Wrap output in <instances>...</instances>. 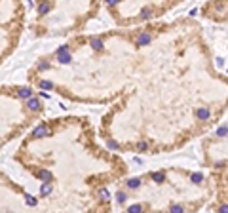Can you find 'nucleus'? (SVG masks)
<instances>
[{"instance_id": "9b49d317", "label": "nucleus", "mask_w": 228, "mask_h": 213, "mask_svg": "<svg viewBox=\"0 0 228 213\" xmlns=\"http://www.w3.org/2000/svg\"><path fill=\"white\" fill-rule=\"evenodd\" d=\"M143 211V205L141 204H133V205H129V209H127V213H141Z\"/></svg>"}, {"instance_id": "ddd939ff", "label": "nucleus", "mask_w": 228, "mask_h": 213, "mask_svg": "<svg viewBox=\"0 0 228 213\" xmlns=\"http://www.w3.org/2000/svg\"><path fill=\"white\" fill-rule=\"evenodd\" d=\"M38 177H40V179H44V181H48V179H52V173H50V171H46V170H42V171H38Z\"/></svg>"}, {"instance_id": "b1692460", "label": "nucleus", "mask_w": 228, "mask_h": 213, "mask_svg": "<svg viewBox=\"0 0 228 213\" xmlns=\"http://www.w3.org/2000/svg\"><path fill=\"white\" fill-rule=\"evenodd\" d=\"M116 198H118V202L122 204V202L126 200V194H124V192H118V194H116Z\"/></svg>"}, {"instance_id": "6e6552de", "label": "nucleus", "mask_w": 228, "mask_h": 213, "mask_svg": "<svg viewBox=\"0 0 228 213\" xmlns=\"http://www.w3.org/2000/svg\"><path fill=\"white\" fill-rule=\"evenodd\" d=\"M31 93H32V91H31L29 88H21V89H19V93H17V95H19L21 99H27V101H29V99H31Z\"/></svg>"}, {"instance_id": "423d86ee", "label": "nucleus", "mask_w": 228, "mask_h": 213, "mask_svg": "<svg viewBox=\"0 0 228 213\" xmlns=\"http://www.w3.org/2000/svg\"><path fill=\"white\" fill-rule=\"evenodd\" d=\"M52 8H53L52 2H42V4H38V15H46Z\"/></svg>"}, {"instance_id": "5701e85b", "label": "nucleus", "mask_w": 228, "mask_h": 213, "mask_svg": "<svg viewBox=\"0 0 228 213\" xmlns=\"http://www.w3.org/2000/svg\"><path fill=\"white\" fill-rule=\"evenodd\" d=\"M219 213H228V204H222V205L219 207Z\"/></svg>"}, {"instance_id": "0eeeda50", "label": "nucleus", "mask_w": 228, "mask_h": 213, "mask_svg": "<svg viewBox=\"0 0 228 213\" xmlns=\"http://www.w3.org/2000/svg\"><path fill=\"white\" fill-rule=\"evenodd\" d=\"M27 109H31V110H40L42 105H40V101H38L36 97H31V99L27 101Z\"/></svg>"}, {"instance_id": "f03ea898", "label": "nucleus", "mask_w": 228, "mask_h": 213, "mask_svg": "<svg viewBox=\"0 0 228 213\" xmlns=\"http://www.w3.org/2000/svg\"><path fill=\"white\" fill-rule=\"evenodd\" d=\"M46 135H50V129H48V126H38V128L32 131V137H34V139L46 137Z\"/></svg>"}, {"instance_id": "412c9836", "label": "nucleus", "mask_w": 228, "mask_h": 213, "mask_svg": "<svg viewBox=\"0 0 228 213\" xmlns=\"http://www.w3.org/2000/svg\"><path fill=\"white\" fill-rule=\"evenodd\" d=\"M50 67H52V65H50V63H46V61H42V63H40V65H38V70H48V68H50Z\"/></svg>"}, {"instance_id": "aec40b11", "label": "nucleus", "mask_w": 228, "mask_h": 213, "mask_svg": "<svg viewBox=\"0 0 228 213\" xmlns=\"http://www.w3.org/2000/svg\"><path fill=\"white\" fill-rule=\"evenodd\" d=\"M171 213H185L182 205H171Z\"/></svg>"}, {"instance_id": "7ed1b4c3", "label": "nucleus", "mask_w": 228, "mask_h": 213, "mask_svg": "<svg viewBox=\"0 0 228 213\" xmlns=\"http://www.w3.org/2000/svg\"><path fill=\"white\" fill-rule=\"evenodd\" d=\"M209 116H211V110L209 109H205V107L196 109V118H198V120H207Z\"/></svg>"}, {"instance_id": "4be33fe9", "label": "nucleus", "mask_w": 228, "mask_h": 213, "mask_svg": "<svg viewBox=\"0 0 228 213\" xmlns=\"http://www.w3.org/2000/svg\"><path fill=\"white\" fill-rule=\"evenodd\" d=\"M38 202H36V198H32V196H27V205H36Z\"/></svg>"}, {"instance_id": "a211bd4d", "label": "nucleus", "mask_w": 228, "mask_h": 213, "mask_svg": "<svg viewBox=\"0 0 228 213\" xmlns=\"http://www.w3.org/2000/svg\"><path fill=\"white\" fill-rule=\"evenodd\" d=\"M99 196H101L103 200H108V198H110V194H108L107 188H101V190H99Z\"/></svg>"}, {"instance_id": "20e7f679", "label": "nucleus", "mask_w": 228, "mask_h": 213, "mask_svg": "<svg viewBox=\"0 0 228 213\" xmlns=\"http://www.w3.org/2000/svg\"><path fill=\"white\" fill-rule=\"evenodd\" d=\"M89 44H91V48H93L95 52H101V50H103V40L97 38V36H91V38H89Z\"/></svg>"}, {"instance_id": "9d476101", "label": "nucleus", "mask_w": 228, "mask_h": 213, "mask_svg": "<svg viewBox=\"0 0 228 213\" xmlns=\"http://www.w3.org/2000/svg\"><path fill=\"white\" fill-rule=\"evenodd\" d=\"M139 185H141V179H137V177L127 181V188H139Z\"/></svg>"}, {"instance_id": "2eb2a0df", "label": "nucleus", "mask_w": 228, "mask_h": 213, "mask_svg": "<svg viewBox=\"0 0 228 213\" xmlns=\"http://www.w3.org/2000/svg\"><path fill=\"white\" fill-rule=\"evenodd\" d=\"M190 179H192V183H201V181H203V175H201V173H192Z\"/></svg>"}, {"instance_id": "39448f33", "label": "nucleus", "mask_w": 228, "mask_h": 213, "mask_svg": "<svg viewBox=\"0 0 228 213\" xmlns=\"http://www.w3.org/2000/svg\"><path fill=\"white\" fill-rule=\"evenodd\" d=\"M152 40V36L148 34V33H141L139 36H137V46H145V44H148Z\"/></svg>"}, {"instance_id": "6ab92c4d", "label": "nucleus", "mask_w": 228, "mask_h": 213, "mask_svg": "<svg viewBox=\"0 0 228 213\" xmlns=\"http://www.w3.org/2000/svg\"><path fill=\"white\" fill-rule=\"evenodd\" d=\"M226 133H228V128H226V126H222V128L217 129V135H219V137H224Z\"/></svg>"}, {"instance_id": "1a4fd4ad", "label": "nucleus", "mask_w": 228, "mask_h": 213, "mask_svg": "<svg viewBox=\"0 0 228 213\" xmlns=\"http://www.w3.org/2000/svg\"><path fill=\"white\" fill-rule=\"evenodd\" d=\"M52 190H53V185L46 183V185H42V190H40V194H42V196H48V194H50Z\"/></svg>"}, {"instance_id": "f257e3e1", "label": "nucleus", "mask_w": 228, "mask_h": 213, "mask_svg": "<svg viewBox=\"0 0 228 213\" xmlns=\"http://www.w3.org/2000/svg\"><path fill=\"white\" fill-rule=\"evenodd\" d=\"M55 57H57V61L61 63V65H68L72 59H71V53H68V48L67 46H61V48L55 52Z\"/></svg>"}, {"instance_id": "f3484780", "label": "nucleus", "mask_w": 228, "mask_h": 213, "mask_svg": "<svg viewBox=\"0 0 228 213\" xmlns=\"http://www.w3.org/2000/svg\"><path fill=\"white\" fill-rule=\"evenodd\" d=\"M141 15H143L145 19H150V17H152V10H150V8H145V10L141 12Z\"/></svg>"}, {"instance_id": "4468645a", "label": "nucleus", "mask_w": 228, "mask_h": 213, "mask_svg": "<svg viewBox=\"0 0 228 213\" xmlns=\"http://www.w3.org/2000/svg\"><path fill=\"white\" fill-rule=\"evenodd\" d=\"M148 149V143L146 141H139V143H137V150L139 152H143V150H146Z\"/></svg>"}, {"instance_id": "dca6fc26", "label": "nucleus", "mask_w": 228, "mask_h": 213, "mask_svg": "<svg viewBox=\"0 0 228 213\" xmlns=\"http://www.w3.org/2000/svg\"><path fill=\"white\" fill-rule=\"evenodd\" d=\"M152 181H156V183H164V173H152Z\"/></svg>"}, {"instance_id": "f8f14e48", "label": "nucleus", "mask_w": 228, "mask_h": 213, "mask_svg": "<svg viewBox=\"0 0 228 213\" xmlns=\"http://www.w3.org/2000/svg\"><path fill=\"white\" fill-rule=\"evenodd\" d=\"M40 88H42V89H52L53 84H52L50 80H40Z\"/></svg>"}]
</instances>
